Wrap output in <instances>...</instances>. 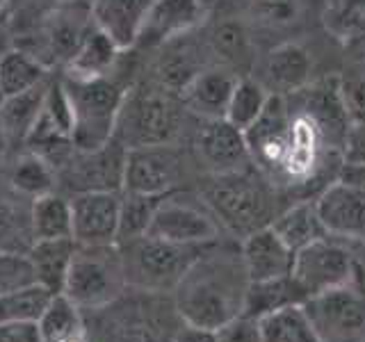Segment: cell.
<instances>
[{
  "mask_svg": "<svg viewBox=\"0 0 365 342\" xmlns=\"http://www.w3.org/2000/svg\"><path fill=\"white\" fill-rule=\"evenodd\" d=\"M247 290L249 276L240 244L215 239L171 294L182 322L220 331L245 313Z\"/></svg>",
  "mask_w": 365,
  "mask_h": 342,
  "instance_id": "1",
  "label": "cell"
},
{
  "mask_svg": "<svg viewBox=\"0 0 365 342\" xmlns=\"http://www.w3.org/2000/svg\"><path fill=\"white\" fill-rule=\"evenodd\" d=\"M319 342H365V288L351 281L302 304Z\"/></svg>",
  "mask_w": 365,
  "mask_h": 342,
  "instance_id": "8",
  "label": "cell"
},
{
  "mask_svg": "<svg viewBox=\"0 0 365 342\" xmlns=\"http://www.w3.org/2000/svg\"><path fill=\"white\" fill-rule=\"evenodd\" d=\"M205 19V0H153L146 11L135 48L155 51L171 39L185 37Z\"/></svg>",
  "mask_w": 365,
  "mask_h": 342,
  "instance_id": "17",
  "label": "cell"
},
{
  "mask_svg": "<svg viewBox=\"0 0 365 342\" xmlns=\"http://www.w3.org/2000/svg\"><path fill=\"white\" fill-rule=\"evenodd\" d=\"M190 117L180 96L137 78L123 98L114 137L125 148L178 144Z\"/></svg>",
  "mask_w": 365,
  "mask_h": 342,
  "instance_id": "4",
  "label": "cell"
},
{
  "mask_svg": "<svg viewBox=\"0 0 365 342\" xmlns=\"http://www.w3.org/2000/svg\"><path fill=\"white\" fill-rule=\"evenodd\" d=\"M125 148L117 137L94 151H73L57 169V187L68 197L85 192H123Z\"/></svg>",
  "mask_w": 365,
  "mask_h": 342,
  "instance_id": "12",
  "label": "cell"
},
{
  "mask_svg": "<svg viewBox=\"0 0 365 342\" xmlns=\"http://www.w3.org/2000/svg\"><path fill=\"white\" fill-rule=\"evenodd\" d=\"M9 187L19 197H26L30 201L51 194L57 187V171L55 167L37 153L26 151L9 169Z\"/></svg>",
  "mask_w": 365,
  "mask_h": 342,
  "instance_id": "34",
  "label": "cell"
},
{
  "mask_svg": "<svg viewBox=\"0 0 365 342\" xmlns=\"http://www.w3.org/2000/svg\"><path fill=\"white\" fill-rule=\"evenodd\" d=\"M37 283L28 254L0 249V296Z\"/></svg>",
  "mask_w": 365,
  "mask_h": 342,
  "instance_id": "41",
  "label": "cell"
},
{
  "mask_svg": "<svg viewBox=\"0 0 365 342\" xmlns=\"http://www.w3.org/2000/svg\"><path fill=\"white\" fill-rule=\"evenodd\" d=\"M165 197H151V194H135L121 192V208H119V231L117 244H125L130 239L144 237L153 222L160 201Z\"/></svg>",
  "mask_w": 365,
  "mask_h": 342,
  "instance_id": "38",
  "label": "cell"
},
{
  "mask_svg": "<svg viewBox=\"0 0 365 342\" xmlns=\"http://www.w3.org/2000/svg\"><path fill=\"white\" fill-rule=\"evenodd\" d=\"M83 313L91 342H176L185 326L174 294L130 285L108 306Z\"/></svg>",
  "mask_w": 365,
  "mask_h": 342,
  "instance_id": "2",
  "label": "cell"
},
{
  "mask_svg": "<svg viewBox=\"0 0 365 342\" xmlns=\"http://www.w3.org/2000/svg\"><path fill=\"white\" fill-rule=\"evenodd\" d=\"M290 276L306 299L356 281V258H354L351 242L327 235L304 247L294 254Z\"/></svg>",
  "mask_w": 365,
  "mask_h": 342,
  "instance_id": "9",
  "label": "cell"
},
{
  "mask_svg": "<svg viewBox=\"0 0 365 342\" xmlns=\"http://www.w3.org/2000/svg\"><path fill=\"white\" fill-rule=\"evenodd\" d=\"M153 0H89L91 19L121 51L135 48Z\"/></svg>",
  "mask_w": 365,
  "mask_h": 342,
  "instance_id": "24",
  "label": "cell"
},
{
  "mask_svg": "<svg viewBox=\"0 0 365 342\" xmlns=\"http://www.w3.org/2000/svg\"><path fill=\"white\" fill-rule=\"evenodd\" d=\"M354 258H356V281L365 288V239H349Z\"/></svg>",
  "mask_w": 365,
  "mask_h": 342,
  "instance_id": "49",
  "label": "cell"
},
{
  "mask_svg": "<svg viewBox=\"0 0 365 342\" xmlns=\"http://www.w3.org/2000/svg\"><path fill=\"white\" fill-rule=\"evenodd\" d=\"M313 57L306 46L297 41L279 43L265 60V80H260L272 94L292 96L311 85Z\"/></svg>",
  "mask_w": 365,
  "mask_h": 342,
  "instance_id": "23",
  "label": "cell"
},
{
  "mask_svg": "<svg viewBox=\"0 0 365 342\" xmlns=\"http://www.w3.org/2000/svg\"><path fill=\"white\" fill-rule=\"evenodd\" d=\"M76 254V239H37L28 251V258L32 262L34 279L39 285L48 288L53 294L64 292V283L68 276V267Z\"/></svg>",
  "mask_w": 365,
  "mask_h": 342,
  "instance_id": "27",
  "label": "cell"
},
{
  "mask_svg": "<svg viewBox=\"0 0 365 342\" xmlns=\"http://www.w3.org/2000/svg\"><path fill=\"white\" fill-rule=\"evenodd\" d=\"M290 119L292 110L288 96L272 94L267 108L262 110L258 121L245 133L251 153V165L277 190L290 148Z\"/></svg>",
  "mask_w": 365,
  "mask_h": 342,
  "instance_id": "14",
  "label": "cell"
},
{
  "mask_svg": "<svg viewBox=\"0 0 365 342\" xmlns=\"http://www.w3.org/2000/svg\"><path fill=\"white\" fill-rule=\"evenodd\" d=\"M0 342H43L39 322L0 324Z\"/></svg>",
  "mask_w": 365,
  "mask_h": 342,
  "instance_id": "44",
  "label": "cell"
},
{
  "mask_svg": "<svg viewBox=\"0 0 365 342\" xmlns=\"http://www.w3.org/2000/svg\"><path fill=\"white\" fill-rule=\"evenodd\" d=\"M304 301H306L304 292L297 288V283L288 274V276H281V279L249 283L242 315L251 319H260L274 311H281L285 306H297Z\"/></svg>",
  "mask_w": 365,
  "mask_h": 342,
  "instance_id": "33",
  "label": "cell"
},
{
  "mask_svg": "<svg viewBox=\"0 0 365 342\" xmlns=\"http://www.w3.org/2000/svg\"><path fill=\"white\" fill-rule=\"evenodd\" d=\"M60 78L73 110L71 140L76 151H94V148L106 146L114 137L123 98L137 80L135 71L121 73L119 57V62L110 76L91 80H76L66 76Z\"/></svg>",
  "mask_w": 365,
  "mask_h": 342,
  "instance_id": "5",
  "label": "cell"
},
{
  "mask_svg": "<svg viewBox=\"0 0 365 342\" xmlns=\"http://www.w3.org/2000/svg\"><path fill=\"white\" fill-rule=\"evenodd\" d=\"M187 153L178 144L128 148L123 171V192L167 197L187 180Z\"/></svg>",
  "mask_w": 365,
  "mask_h": 342,
  "instance_id": "10",
  "label": "cell"
},
{
  "mask_svg": "<svg viewBox=\"0 0 365 342\" xmlns=\"http://www.w3.org/2000/svg\"><path fill=\"white\" fill-rule=\"evenodd\" d=\"M340 94L349 123H365V73L340 78Z\"/></svg>",
  "mask_w": 365,
  "mask_h": 342,
  "instance_id": "42",
  "label": "cell"
},
{
  "mask_svg": "<svg viewBox=\"0 0 365 342\" xmlns=\"http://www.w3.org/2000/svg\"><path fill=\"white\" fill-rule=\"evenodd\" d=\"M32 233L37 239H64L73 237L71 199L60 192L43 194L32 201Z\"/></svg>",
  "mask_w": 365,
  "mask_h": 342,
  "instance_id": "32",
  "label": "cell"
},
{
  "mask_svg": "<svg viewBox=\"0 0 365 342\" xmlns=\"http://www.w3.org/2000/svg\"><path fill=\"white\" fill-rule=\"evenodd\" d=\"M192 155L205 176L254 167L245 133L226 119H197V128L192 133Z\"/></svg>",
  "mask_w": 365,
  "mask_h": 342,
  "instance_id": "15",
  "label": "cell"
},
{
  "mask_svg": "<svg viewBox=\"0 0 365 342\" xmlns=\"http://www.w3.org/2000/svg\"><path fill=\"white\" fill-rule=\"evenodd\" d=\"M249 14L260 26L288 28L302 16V0H247Z\"/></svg>",
  "mask_w": 365,
  "mask_h": 342,
  "instance_id": "40",
  "label": "cell"
},
{
  "mask_svg": "<svg viewBox=\"0 0 365 342\" xmlns=\"http://www.w3.org/2000/svg\"><path fill=\"white\" fill-rule=\"evenodd\" d=\"M146 235L180 244H208L222 239V226L205 208L199 194L178 190L160 201Z\"/></svg>",
  "mask_w": 365,
  "mask_h": 342,
  "instance_id": "13",
  "label": "cell"
},
{
  "mask_svg": "<svg viewBox=\"0 0 365 342\" xmlns=\"http://www.w3.org/2000/svg\"><path fill=\"white\" fill-rule=\"evenodd\" d=\"M32 201L26 197H0V249L28 254L34 244Z\"/></svg>",
  "mask_w": 365,
  "mask_h": 342,
  "instance_id": "31",
  "label": "cell"
},
{
  "mask_svg": "<svg viewBox=\"0 0 365 342\" xmlns=\"http://www.w3.org/2000/svg\"><path fill=\"white\" fill-rule=\"evenodd\" d=\"M208 244H180L144 235L119 244L125 285L153 292H174L187 269L197 262Z\"/></svg>",
  "mask_w": 365,
  "mask_h": 342,
  "instance_id": "6",
  "label": "cell"
},
{
  "mask_svg": "<svg viewBox=\"0 0 365 342\" xmlns=\"http://www.w3.org/2000/svg\"><path fill=\"white\" fill-rule=\"evenodd\" d=\"M14 30H11L9 21L5 16H0V57H3L7 51L14 48Z\"/></svg>",
  "mask_w": 365,
  "mask_h": 342,
  "instance_id": "50",
  "label": "cell"
},
{
  "mask_svg": "<svg viewBox=\"0 0 365 342\" xmlns=\"http://www.w3.org/2000/svg\"><path fill=\"white\" fill-rule=\"evenodd\" d=\"M7 7H9V0H0V16H5Z\"/></svg>",
  "mask_w": 365,
  "mask_h": 342,
  "instance_id": "52",
  "label": "cell"
},
{
  "mask_svg": "<svg viewBox=\"0 0 365 342\" xmlns=\"http://www.w3.org/2000/svg\"><path fill=\"white\" fill-rule=\"evenodd\" d=\"M43 342H91L85 313L66 294H55L39 319Z\"/></svg>",
  "mask_w": 365,
  "mask_h": 342,
  "instance_id": "29",
  "label": "cell"
},
{
  "mask_svg": "<svg viewBox=\"0 0 365 342\" xmlns=\"http://www.w3.org/2000/svg\"><path fill=\"white\" fill-rule=\"evenodd\" d=\"M342 160L354 165H365V123H349Z\"/></svg>",
  "mask_w": 365,
  "mask_h": 342,
  "instance_id": "45",
  "label": "cell"
},
{
  "mask_svg": "<svg viewBox=\"0 0 365 342\" xmlns=\"http://www.w3.org/2000/svg\"><path fill=\"white\" fill-rule=\"evenodd\" d=\"M324 26L345 48H365V0H329Z\"/></svg>",
  "mask_w": 365,
  "mask_h": 342,
  "instance_id": "35",
  "label": "cell"
},
{
  "mask_svg": "<svg viewBox=\"0 0 365 342\" xmlns=\"http://www.w3.org/2000/svg\"><path fill=\"white\" fill-rule=\"evenodd\" d=\"M240 76L220 64H208L180 91V100L194 119H224Z\"/></svg>",
  "mask_w": 365,
  "mask_h": 342,
  "instance_id": "20",
  "label": "cell"
},
{
  "mask_svg": "<svg viewBox=\"0 0 365 342\" xmlns=\"http://www.w3.org/2000/svg\"><path fill=\"white\" fill-rule=\"evenodd\" d=\"M240 254H242L249 283L281 279L292 271L294 254L272 231V226L260 228V231L240 239Z\"/></svg>",
  "mask_w": 365,
  "mask_h": 342,
  "instance_id": "21",
  "label": "cell"
},
{
  "mask_svg": "<svg viewBox=\"0 0 365 342\" xmlns=\"http://www.w3.org/2000/svg\"><path fill=\"white\" fill-rule=\"evenodd\" d=\"M53 292L39 283L26 285L0 296V324L9 322H39L53 301Z\"/></svg>",
  "mask_w": 365,
  "mask_h": 342,
  "instance_id": "39",
  "label": "cell"
},
{
  "mask_svg": "<svg viewBox=\"0 0 365 342\" xmlns=\"http://www.w3.org/2000/svg\"><path fill=\"white\" fill-rule=\"evenodd\" d=\"M205 48L212 55L215 64H220L240 78L249 73L256 62V43L245 21L226 16L210 26L205 37Z\"/></svg>",
  "mask_w": 365,
  "mask_h": 342,
  "instance_id": "22",
  "label": "cell"
},
{
  "mask_svg": "<svg viewBox=\"0 0 365 342\" xmlns=\"http://www.w3.org/2000/svg\"><path fill=\"white\" fill-rule=\"evenodd\" d=\"M125 290V274L119 244H76L64 292L80 311L108 306Z\"/></svg>",
  "mask_w": 365,
  "mask_h": 342,
  "instance_id": "7",
  "label": "cell"
},
{
  "mask_svg": "<svg viewBox=\"0 0 365 342\" xmlns=\"http://www.w3.org/2000/svg\"><path fill=\"white\" fill-rule=\"evenodd\" d=\"M176 342H217V331L185 324L178 331Z\"/></svg>",
  "mask_w": 365,
  "mask_h": 342,
  "instance_id": "47",
  "label": "cell"
},
{
  "mask_svg": "<svg viewBox=\"0 0 365 342\" xmlns=\"http://www.w3.org/2000/svg\"><path fill=\"white\" fill-rule=\"evenodd\" d=\"M71 3H89V0H26V7L32 11V16L39 19L46 11L62 7V5H71Z\"/></svg>",
  "mask_w": 365,
  "mask_h": 342,
  "instance_id": "48",
  "label": "cell"
},
{
  "mask_svg": "<svg viewBox=\"0 0 365 342\" xmlns=\"http://www.w3.org/2000/svg\"><path fill=\"white\" fill-rule=\"evenodd\" d=\"M5 98H7V96H5V91H3V89H0V108H3V103H5Z\"/></svg>",
  "mask_w": 365,
  "mask_h": 342,
  "instance_id": "53",
  "label": "cell"
},
{
  "mask_svg": "<svg viewBox=\"0 0 365 342\" xmlns=\"http://www.w3.org/2000/svg\"><path fill=\"white\" fill-rule=\"evenodd\" d=\"M269 96H272V91L262 85L260 80L251 76H242L233 89V96H231V103H228L224 119L228 123H233L235 128H240L242 133H247L251 125L258 121L262 110L267 108Z\"/></svg>",
  "mask_w": 365,
  "mask_h": 342,
  "instance_id": "37",
  "label": "cell"
},
{
  "mask_svg": "<svg viewBox=\"0 0 365 342\" xmlns=\"http://www.w3.org/2000/svg\"><path fill=\"white\" fill-rule=\"evenodd\" d=\"M197 194L220 222L222 231L235 239H245L260 228L272 226L274 217L283 208L279 190L256 167L205 176L199 180Z\"/></svg>",
  "mask_w": 365,
  "mask_h": 342,
  "instance_id": "3",
  "label": "cell"
},
{
  "mask_svg": "<svg viewBox=\"0 0 365 342\" xmlns=\"http://www.w3.org/2000/svg\"><path fill=\"white\" fill-rule=\"evenodd\" d=\"M51 76V68L21 46H14L0 57V89L5 91V96L23 94L46 83Z\"/></svg>",
  "mask_w": 365,
  "mask_h": 342,
  "instance_id": "30",
  "label": "cell"
},
{
  "mask_svg": "<svg viewBox=\"0 0 365 342\" xmlns=\"http://www.w3.org/2000/svg\"><path fill=\"white\" fill-rule=\"evenodd\" d=\"M338 178L342 182H347L354 190H359L365 197V165H354V162H342Z\"/></svg>",
  "mask_w": 365,
  "mask_h": 342,
  "instance_id": "46",
  "label": "cell"
},
{
  "mask_svg": "<svg viewBox=\"0 0 365 342\" xmlns=\"http://www.w3.org/2000/svg\"><path fill=\"white\" fill-rule=\"evenodd\" d=\"M91 28H94V19H91L89 3H71L55 7L37 19L34 41L26 51H30L48 68H64L66 62L80 48V43L85 41Z\"/></svg>",
  "mask_w": 365,
  "mask_h": 342,
  "instance_id": "11",
  "label": "cell"
},
{
  "mask_svg": "<svg viewBox=\"0 0 365 342\" xmlns=\"http://www.w3.org/2000/svg\"><path fill=\"white\" fill-rule=\"evenodd\" d=\"M272 231L283 239L292 254L329 235L317 214L315 199H297L281 208L272 222Z\"/></svg>",
  "mask_w": 365,
  "mask_h": 342,
  "instance_id": "25",
  "label": "cell"
},
{
  "mask_svg": "<svg viewBox=\"0 0 365 342\" xmlns=\"http://www.w3.org/2000/svg\"><path fill=\"white\" fill-rule=\"evenodd\" d=\"M315 208L329 235L340 239H365V197L336 178L315 197Z\"/></svg>",
  "mask_w": 365,
  "mask_h": 342,
  "instance_id": "19",
  "label": "cell"
},
{
  "mask_svg": "<svg viewBox=\"0 0 365 342\" xmlns=\"http://www.w3.org/2000/svg\"><path fill=\"white\" fill-rule=\"evenodd\" d=\"M68 199L76 244H117L121 192H85Z\"/></svg>",
  "mask_w": 365,
  "mask_h": 342,
  "instance_id": "16",
  "label": "cell"
},
{
  "mask_svg": "<svg viewBox=\"0 0 365 342\" xmlns=\"http://www.w3.org/2000/svg\"><path fill=\"white\" fill-rule=\"evenodd\" d=\"M217 342H260L258 322L247 315H240L217 331Z\"/></svg>",
  "mask_w": 365,
  "mask_h": 342,
  "instance_id": "43",
  "label": "cell"
},
{
  "mask_svg": "<svg viewBox=\"0 0 365 342\" xmlns=\"http://www.w3.org/2000/svg\"><path fill=\"white\" fill-rule=\"evenodd\" d=\"M256 322L260 331V342H319L302 304L285 306L281 311L256 319Z\"/></svg>",
  "mask_w": 365,
  "mask_h": 342,
  "instance_id": "36",
  "label": "cell"
},
{
  "mask_svg": "<svg viewBox=\"0 0 365 342\" xmlns=\"http://www.w3.org/2000/svg\"><path fill=\"white\" fill-rule=\"evenodd\" d=\"M51 78L46 80V83L37 85V87L23 91V94L5 98L3 108H0V128H3V133L7 137L9 148L26 144L28 135L32 130V125L37 123L39 114H41Z\"/></svg>",
  "mask_w": 365,
  "mask_h": 342,
  "instance_id": "28",
  "label": "cell"
},
{
  "mask_svg": "<svg viewBox=\"0 0 365 342\" xmlns=\"http://www.w3.org/2000/svg\"><path fill=\"white\" fill-rule=\"evenodd\" d=\"M205 46H199L190 39V34L178 39H171L163 46H158V53L153 57L151 66H148L146 80H151L153 85L163 87L165 91L180 96V91L185 89L194 78H197L208 62L203 57Z\"/></svg>",
  "mask_w": 365,
  "mask_h": 342,
  "instance_id": "18",
  "label": "cell"
},
{
  "mask_svg": "<svg viewBox=\"0 0 365 342\" xmlns=\"http://www.w3.org/2000/svg\"><path fill=\"white\" fill-rule=\"evenodd\" d=\"M121 53L123 51L114 43L110 34L103 32L94 23V28L89 30L85 41L80 43L76 55L62 68L64 71L62 76L76 78V80H91V78L110 76L114 71V66H117Z\"/></svg>",
  "mask_w": 365,
  "mask_h": 342,
  "instance_id": "26",
  "label": "cell"
},
{
  "mask_svg": "<svg viewBox=\"0 0 365 342\" xmlns=\"http://www.w3.org/2000/svg\"><path fill=\"white\" fill-rule=\"evenodd\" d=\"M7 151H9V142H7V137H5L3 128H0V167H3V162H5Z\"/></svg>",
  "mask_w": 365,
  "mask_h": 342,
  "instance_id": "51",
  "label": "cell"
}]
</instances>
